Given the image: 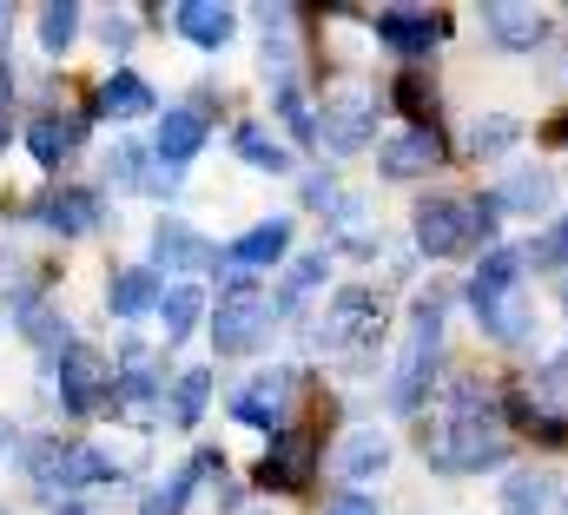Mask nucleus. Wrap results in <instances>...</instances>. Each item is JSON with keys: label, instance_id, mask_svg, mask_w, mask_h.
<instances>
[{"label": "nucleus", "instance_id": "obj_14", "mask_svg": "<svg viewBox=\"0 0 568 515\" xmlns=\"http://www.w3.org/2000/svg\"><path fill=\"white\" fill-rule=\"evenodd\" d=\"M377 20V40L390 47V53H404V60H424L429 47L443 40V20H429L424 7H384V13H371Z\"/></svg>", "mask_w": 568, "mask_h": 515}, {"label": "nucleus", "instance_id": "obj_23", "mask_svg": "<svg viewBox=\"0 0 568 515\" xmlns=\"http://www.w3.org/2000/svg\"><path fill=\"white\" fill-rule=\"evenodd\" d=\"M199 476H219V456H212V450H199V456H192V463H179L152 496H140V515H185L192 489H199Z\"/></svg>", "mask_w": 568, "mask_h": 515}, {"label": "nucleus", "instance_id": "obj_31", "mask_svg": "<svg viewBox=\"0 0 568 515\" xmlns=\"http://www.w3.org/2000/svg\"><path fill=\"white\" fill-rule=\"evenodd\" d=\"M476 324L496 337V344H529L536 337V311H529V297L516 291V297H503V304H489V311H476Z\"/></svg>", "mask_w": 568, "mask_h": 515}, {"label": "nucleus", "instance_id": "obj_3", "mask_svg": "<svg viewBox=\"0 0 568 515\" xmlns=\"http://www.w3.org/2000/svg\"><path fill=\"white\" fill-rule=\"evenodd\" d=\"M436 351H443V291H424V297L410 304V337H404V357H397L390 390H384V403H390L397 416H410V410L424 403Z\"/></svg>", "mask_w": 568, "mask_h": 515}, {"label": "nucleus", "instance_id": "obj_39", "mask_svg": "<svg viewBox=\"0 0 568 515\" xmlns=\"http://www.w3.org/2000/svg\"><path fill=\"white\" fill-rule=\"evenodd\" d=\"M529 264H542V271H568V212L556 219V232L549 239H536V245H523Z\"/></svg>", "mask_w": 568, "mask_h": 515}, {"label": "nucleus", "instance_id": "obj_21", "mask_svg": "<svg viewBox=\"0 0 568 515\" xmlns=\"http://www.w3.org/2000/svg\"><path fill=\"white\" fill-rule=\"evenodd\" d=\"M377 165H384V179H417V172H436V165H443V139L424 132V127H410L404 139L377 145Z\"/></svg>", "mask_w": 568, "mask_h": 515}, {"label": "nucleus", "instance_id": "obj_41", "mask_svg": "<svg viewBox=\"0 0 568 515\" xmlns=\"http://www.w3.org/2000/svg\"><path fill=\"white\" fill-rule=\"evenodd\" d=\"M324 515H377V496L371 489H344V496H331Z\"/></svg>", "mask_w": 568, "mask_h": 515}, {"label": "nucleus", "instance_id": "obj_18", "mask_svg": "<svg viewBox=\"0 0 568 515\" xmlns=\"http://www.w3.org/2000/svg\"><path fill=\"white\" fill-rule=\"evenodd\" d=\"M172 27H179L192 47H225V40L239 33V7H225V0H179V7H172Z\"/></svg>", "mask_w": 568, "mask_h": 515}, {"label": "nucleus", "instance_id": "obj_35", "mask_svg": "<svg viewBox=\"0 0 568 515\" xmlns=\"http://www.w3.org/2000/svg\"><path fill=\"white\" fill-rule=\"evenodd\" d=\"M503 509H509V515H549V509H556V476L516 469V476H509V489H503Z\"/></svg>", "mask_w": 568, "mask_h": 515}, {"label": "nucleus", "instance_id": "obj_10", "mask_svg": "<svg viewBox=\"0 0 568 515\" xmlns=\"http://www.w3.org/2000/svg\"><path fill=\"white\" fill-rule=\"evenodd\" d=\"M212 264H219V245L199 239L185 219L152 225V271H159V277H192V271H212Z\"/></svg>", "mask_w": 568, "mask_h": 515}, {"label": "nucleus", "instance_id": "obj_9", "mask_svg": "<svg viewBox=\"0 0 568 515\" xmlns=\"http://www.w3.org/2000/svg\"><path fill=\"white\" fill-rule=\"evenodd\" d=\"M317 436L311 430H278L272 436V450H265V463H258V489H278V496H297V489H311V476H317Z\"/></svg>", "mask_w": 568, "mask_h": 515}, {"label": "nucleus", "instance_id": "obj_28", "mask_svg": "<svg viewBox=\"0 0 568 515\" xmlns=\"http://www.w3.org/2000/svg\"><path fill=\"white\" fill-rule=\"evenodd\" d=\"M384 463H390V443H384L377 430H351V436L337 443V476H351V483L384 476Z\"/></svg>", "mask_w": 568, "mask_h": 515}, {"label": "nucleus", "instance_id": "obj_20", "mask_svg": "<svg viewBox=\"0 0 568 515\" xmlns=\"http://www.w3.org/2000/svg\"><path fill=\"white\" fill-rule=\"evenodd\" d=\"M199 145H205V113L199 107H172L159 132H152V152H159V165L172 172V165H185V159H199Z\"/></svg>", "mask_w": 568, "mask_h": 515}, {"label": "nucleus", "instance_id": "obj_6", "mask_svg": "<svg viewBox=\"0 0 568 515\" xmlns=\"http://www.w3.org/2000/svg\"><path fill=\"white\" fill-rule=\"evenodd\" d=\"M20 463H27V476H33V489H40L47 503L93 483V456L73 450V443H60V436H33V443L20 450Z\"/></svg>", "mask_w": 568, "mask_h": 515}, {"label": "nucleus", "instance_id": "obj_13", "mask_svg": "<svg viewBox=\"0 0 568 515\" xmlns=\"http://www.w3.org/2000/svg\"><path fill=\"white\" fill-rule=\"evenodd\" d=\"M284 252H291V219H265V225L239 232V239L219 252V264H225L232 277H245V271H265V264H278Z\"/></svg>", "mask_w": 568, "mask_h": 515}, {"label": "nucleus", "instance_id": "obj_16", "mask_svg": "<svg viewBox=\"0 0 568 515\" xmlns=\"http://www.w3.org/2000/svg\"><path fill=\"white\" fill-rule=\"evenodd\" d=\"M523 245H496V252L476 264V277H469V304L476 311H489V304H503V297H516L523 291Z\"/></svg>", "mask_w": 568, "mask_h": 515}, {"label": "nucleus", "instance_id": "obj_30", "mask_svg": "<svg viewBox=\"0 0 568 515\" xmlns=\"http://www.w3.org/2000/svg\"><path fill=\"white\" fill-rule=\"evenodd\" d=\"M199 317H205L199 284H165V297H159V331H165V344L192 337V331H199Z\"/></svg>", "mask_w": 568, "mask_h": 515}, {"label": "nucleus", "instance_id": "obj_38", "mask_svg": "<svg viewBox=\"0 0 568 515\" xmlns=\"http://www.w3.org/2000/svg\"><path fill=\"white\" fill-rule=\"evenodd\" d=\"M278 93V113L284 127H291V139H304V145H317V120H311V107H304V93H297V80L291 87H272Z\"/></svg>", "mask_w": 568, "mask_h": 515}, {"label": "nucleus", "instance_id": "obj_2", "mask_svg": "<svg viewBox=\"0 0 568 515\" xmlns=\"http://www.w3.org/2000/svg\"><path fill=\"white\" fill-rule=\"evenodd\" d=\"M496 219H503L496 192H483V199L429 192L410 225H417V252L424 258H456V252H469V245H496Z\"/></svg>", "mask_w": 568, "mask_h": 515}, {"label": "nucleus", "instance_id": "obj_24", "mask_svg": "<svg viewBox=\"0 0 568 515\" xmlns=\"http://www.w3.org/2000/svg\"><path fill=\"white\" fill-rule=\"evenodd\" d=\"M159 165V152H145V145H133V139H120L113 145V159H106V172H113V185H126V192H172L179 185V172H152Z\"/></svg>", "mask_w": 568, "mask_h": 515}, {"label": "nucleus", "instance_id": "obj_1", "mask_svg": "<svg viewBox=\"0 0 568 515\" xmlns=\"http://www.w3.org/2000/svg\"><path fill=\"white\" fill-rule=\"evenodd\" d=\"M503 450H509V430H503V416L489 410L483 384L456 377V384H449V416L424 436V456L436 469H496Z\"/></svg>", "mask_w": 568, "mask_h": 515}, {"label": "nucleus", "instance_id": "obj_26", "mask_svg": "<svg viewBox=\"0 0 568 515\" xmlns=\"http://www.w3.org/2000/svg\"><path fill=\"white\" fill-rule=\"evenodd\" d=\"M483 27L503 40V47H542V33H549V20L536 13V7H483Z\"/></svg>", "mask_w": 568, "mask_h": 515}, {"label": "nucleus", "instance_id": "obj_22", "mask_svg": "<svg viewBox=\"0 0 568 515\" xmlns=\"http://www.w3.org/2000/svg\"><path fill=\"white\" fill-rule=\"evenodd\" d=\"M159 297H165V277H159L152 264H126V271H113V284H106V311H113V317H145V311H159Z\"/></svg>", "mask_w": 568, "mask_h": 515}, {"label": "nucleus", "instance_id": "obj_36", "mask_svg": "<svg viewBox=\"0 0 568 515\" xmlns=\"http://www.w3.org/2000/svg\"><path fill=\"white\" fill-rule=\"evenodd\" d=\"M80 13H87L80 0H47V7H40V47H47V53H67V47L80 40Z\"/></svg>", "mask_w": 568, "mask_h": 515}, {"label": "nucleus", "instance_id": "obj_19", "mask_svg": "<svg viewBox=\"0 0 568 515\" xmlns=\"http://www.w3.org/2000/svg\"><path fill=\"white\" fill-rule=\"evenodd\" d=\"M93 113H100V120H152V113H159V93L145 87L133 67H113L106 87H100V100H93Z\"/></svg>", "mask_w": 568, "mask_h": 515}, {"label": "nucleus", "instance_id": "obj_15", "mask_svg": "<svg viewBox=\"0 0 568 515\" xmlns=\"http://www.w3.org/2000/svg\"><path fill=\"white\" fill-rule=\"evenodd\" d=\"M80 139H87V113H40V120L27 127V152H33L47 172H60V165L80 152Z\"/></svg>", "mask_w": 568, "mask_h": 515}, {"label": "nucleus", "instance_id": "obj_45", "mask_svg": "<svg viewBox=\"0 0 568 515\" xmlns=\"http://www.w3.org/2000/svg\"><path fill=\"white\" fill-rule=\"evenodd\" d=\"M7 40H13V13L0 7V60H7Z\"/></svg>", "mask_w": 568, "mask_h": 515}, {"label": "nucleus", "instance_id": "obj_33", "mask_svg": "<svg viewBox=\"0 0 568 515\" xmlns=\"http://www.w3.org/2000/svg\"><path fill=\"white\" fill-rule=\"evenodd\" d=\"M232 145H239V159H245V165H258V172H272V179H278V172H291V145H284V139H272L265 127H252V120L232 132Z\"/></svg>", "mask_w": 568, "mask_h": 515}, {"label": "nucleus", "instance_id": "obj_40", "mask_svg": "<svg viewBox=\"0 0 568 515\" xmlns=\"http://www.w3.org/2000/svg\"><path fill=\"white\" fill-rule=\"evenodd\" d=\"M469 145H476V152H503V145H516V120H503V113H489V127L476 120Z\"/></svg>", "mask_w": 568, "mask_h": 515}, {"label": "nucleus", "instance_id": "obj_5", "mask_svg": "<svg viewBox=\"0 0 568 515\" xmlns=\"http://www.w3.org/2000/svg\"><path fill=\"white\" fill-rule=\"evenodd\" d=\"M377 331H384L377 291H371V284H344V291L331 297L324 324H317V344H324V351H364V344H377Z\"/></svg>", "mask_w": 568, "mask_h": 515}, {"label": "nucleus", "instance_id": "obj_34", "mask_svg": "<svg viewBox=\"0 0 568 515\" xmlns=\"http://www.w3.org/2000/svg\"><path fill=\"white\" fill-rule=\"evenodd\" d=\"M205 403H212V371H179L172 377V423L179 430H199V416H205Z\"/></svg>", "mask_w": 568, "mask_h": 515}, {"label": "nucleus", "instance_id": "obj_48", "mask_svg": "<svg viewBox=\"0 0 568 515\" xmlns=\"http://www.w3.org/2000/svg\"><path fill=\"white\" fill-rule=\"evenodd\" d=\"M0 515H7V509H0Z\"/></svg>", "mask_w": 568, "mask_h": 515}, {"label": "nucleus", "instance_id": "obj_25", "mask_svg": "<svg viewBox=\"0 0 568 515\" xmlns=\"http://www.w3.org/2000/svg\"><path fill=\"white\" fill-rule=\"evenodd\" d=\"M13 311H20V331H27V344H40V351H47L53 364H60V357L73 351V324H67L60 311H47V304H40L33 291H20V297H13Z\"/></svg>", "mask_w": 568, "mask_h": 515}, {"label": "nucleus", "instance_id": "obj_17", "mask_svg": "<svg viewBox=\"0 0 568 515\" xmlns=\"http://www.w3.org/2000/svg\"><path fill=\"white\" fill-rule=\"evenodd\" d=\"M159 357L145 351V344H126V357H120V371H113V403L120 410H133V416H145L152 410V396H159Z\"/></svg>", "mask_w": 568, "mask_h": 515}, {"label": "nucleus", "instance_id": "obj_42", "mask_svg": "<svg viewBox=\"0 0 568 515\" xmlns=\"http://www.w3.org/2000/svg\"><path fill=\"white\" fill-rule=\"evenodd\" d=\"M100 40H106V53H126V47H133V20H113V13H106V20H100Z\"/></svg>", "mask_w": 568, "mask_h": 515}, {"label": "nucleus", "instance_id": "obj_4", "mask_svg": "<svg viewBox=\"0 0 568 515\" xmlns=\"http://www.w3.org/2000/svg\"><path fill=\"white\" fill-rule=\"evenodd\" d=\"M278 324V297L258 291V277H225L219 311H212V344L219 357H252Z\"/></svg>", "mask_w": 568, "mask_h": 515}, {"label": "nucleus", "instance_id": "obj_12", "mask_svg": "<svg viewBox=\"0 0 568 515\" xmlns=\"http://www.w3.org/2000/svg\"><path fill=\"white\" fill-rule=\"evenodd\" d=\"M33 219L47 232H60V239H80V232L100 225V192H87V185H47L33 199Z\"/></svg>", "mask_w": 568, "mask_h": 515}, {"label": "nucleus", "instance_id": "obj_7", "mask_svg": "<svg viewBox=\"0 0 568 515\" xmlns=\"http://www.w3.org/2000/svg\"><path fill=\"white\" fill-rule=\"evenodd\" d=\"M53 396H60L67 416H93L100 403H113V371H106V357L87 351V344H73V351L53 364Z\"/></svg>", "mask_w": 568, "mask_h": 515}, {"label": "nucleus", "instance_id": "obj_29", "mask_svg": "<svg viewBox=\"0 0 568 515\" xmlns=\"http://www.w3.org/2000/svg\"><path fill=\"white\" fill-rule=\"evenodd\" d=\"M509 423L516 430H529L536 443H549V450H562L568 443V423L549 410V403H536V390H509Z\"/></svg>", "mask_w": 568, "mask_h": 515}, {"label": "nucleus", "instance_id": "obj_46", "mask_svg": "<svg viewBox=\"0 0 568 515\" xmlns=\"http://www.w3.org/2000/svg\"><path fill=\"white\" fill-rule=\"evenodd\" d=\"M549 139H556V145H568V113H556V120H549Z\"/></svg>", "mask_w": 568, "mask_h": 515}, {"label": "nucleus", "instance_id": "obj_32", "mask_svg": "<svg viewBox=\"0 0 568 515\" xmlns=\"http://www.w3.org/2000/svg\"><path fill=\"white\" fill-rule=\"evenodd\" d=\"M390 100H397V113H404L410 127L436 132V87L424 80V67H404V73H397V87H390Z\"/></svg>", "mask_w": 568, "mask_h": 515}, {"label": "nucleus", "instance_id": "obj_47", "mask_svg": "<svg viewBox=\"0 0 568 515\" xmlns=\"http://www.w3.org/2000/svg\"><path fill=\"white\" fill-rule=\"evenodd\" d=\"M60 515H93V509H80V503H67V509H60Z\"/></svg>", "mask_w": 568, "mask_h": 515}, {"label": "nucleus", "instance_id": "obj_44", "mask_svg": "<svg viewBox=\"0 0 568 515\" xmlns=\"http://www.w3.org/2000/svg\"><path fill=\"white\" fill-rule=\"evenodd\" d=\"M13 450H20V430H13V423H7V416H0V463H7V456H13Z\"/></svg>", "mask_w": 568, "mask_h": 515}, {"label": "nucleus", "instance_id": "obj_37", "mask_svg": "<svg viewBox=\"0 0 568 515\" xmlns=\"http://www.w3.org/2000/svg\"><path fill=\"white\" fill-rule=\"evenodd\" d=\"M324 264H331L324 252H304L297 264H291V271H284V297H278V311H291L297 297H311V291L324 284Z\"/></svg>", "mask_w": 568, "mask_h": 515}, {"label": "nucleus", "instance_id": "obj_11", "mask_svg": "<svg viewBox=\"0 0 568 515\" xmlns=\"http://www.w3.org/2000/svg\"><path fill=\"white\" fill-rule=\"evenodd\" d=\"M291 396H297V371H265V377H252V384L232 396V416L252 423V430H272V436H278Z\"/></svg>", "mask_w": 568, "mask_h": 515}, {"label": "nucleus", "instance_id": "obj_8", "mask_svg": "<svg viewBox=\"0 0 568 515\" xmlns=\"http://www.w3.org/2000/svg\"><path fill=\"white\" fill-rule=\"evenodd\" d=\"M371 132H377V93L337 87V93L324 100V113H317V145H331V152H364Z\"/></svg>", "mask_w": 568, "mask_h": 515}, {"label": "nucleus", "instance_id": "obj_43", "mask_svg": "<svg viewBox=\"0 0 568 515\" xmlns=\"http://www.w3.org/2000/svg\"><path fill=\"white\" fill-rule=\"evenodd\" d=\"M7 100H13V67L0 60V145H7Z\"/></svg>", "mask_w": 568, "mask_h": 515}, {"label": "nucleus", "instance_id": "obj_27", "mask_svg": "<svg viewBox=\"0 0 568 515\" xmlns=\"http://www.w3.org/2000/svg\"><path fill=\"white\" fill-rule=\"evenodd\" d=\"M496 205L503 212H523V219L549 212L556 205V172H516V179H503L496 185Z\"/></svg>", "mask_w": 568, "mask_h": 515}]
</instances>
